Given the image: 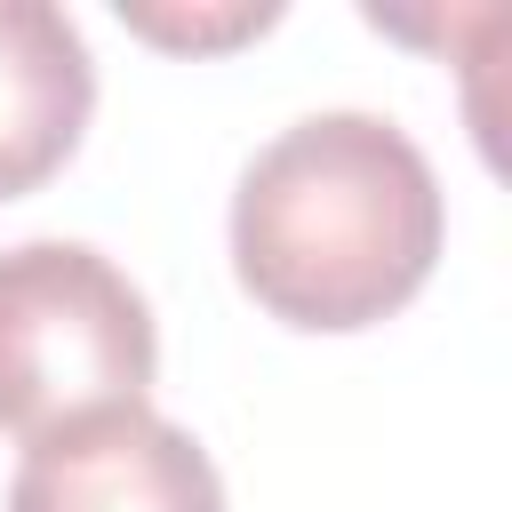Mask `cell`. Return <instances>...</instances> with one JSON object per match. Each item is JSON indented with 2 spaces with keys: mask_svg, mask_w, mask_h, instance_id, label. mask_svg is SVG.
Wrapping results in <instances>:
<instances>
[{
  "mask_svg": "<svg viewBox=\"0 0 512 512\" xmlns=\"http://www.w3.org/2000/svg\"><path fill=\"white\" fill-rule=\"evenodd\" d=\"M160 368L144 288L88 240L0 248V432L48 440L104 408H144Z\"/></svg>",
  "mask_w": 512,
  "mask_h": 512,
  "instance_id": "obj_2",
  "label": "cell"
},
{
  "mask_svg": "<svg viewBox=\"0 0 512 512\" xmlns=\"http://www.w3.org/2000/svg\"><path fill=\"white\" fill-rule=\"evenodd\" d=\"M440 176L376 112L280 128L232 192V272L288 328H368L440 264Z\"/></svg>",
  "mask_w": 512,
  "mask_h": 512,
  "instance_id": "obj_1",
  "label": "cell"
},
{
  "mask_svg": "<svg viewBox=\"0 0 512 512\" xmlns=\"http://www.w3.org/2000/svg\"><path fill=\"white\" fill-rule=\"evenodd\" d=\"M96 104V64L56 0H0V200L48 184Z\"/></svg>",
  "mask_w": 512,
  "mask_h": 512,
  "instance_id": "obj_4",
  "label": "cell"
},
{
  "mask_svg": "<svg viewBox=\"0 0 512 512\" xmlns=\"http://www.w3.org/2000/svg\"><path fill=\"white\" fill-rule=\"evenodd\" d=\"M8 512H224V480L184 424L152 408H104L24 440Z\"/></svg>",
  "mask_w": 512,
  "mask_h": 512,
  "instance_id": "obj_3",
  "label": "cell"
}]
</instances>
